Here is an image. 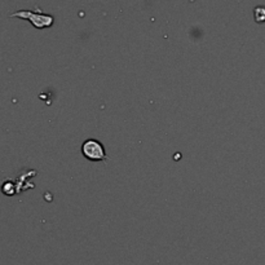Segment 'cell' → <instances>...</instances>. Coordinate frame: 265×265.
I'll list each match as a JSON object with an SVG mask.
<instances>
[{"label":"cell","mask_w":265,"mask_h":265,"mask_svg":"<svg viewBox=\"0 0 265 265\" xmlns=\"http://www.w3.org/2000/svg\"><path fill=\"white\" fill-rule=\"evenodd\" d=\"M80 150H82V154L84 155V158H87L91 162H102L107 159L102 142H100L96 139L85 140L82 144Z\"/></svg>","instance_id":"7a4b0ae2"},{"label":"cell","mask_w":265,"mask_h":265,"mask_svg":"<svg viewBox=\"0 0 265 265\" xmlns=\"http://www.w3.org/2000/svg\"><path fill=\"white\" fill-rule=\"evenodd\" d=\"M9 17H18V18L27 19L32 23L35 28H47L51 27L54 22V17L47 13H43L41 10H30V9H21L12 13Z\"/></svg>","instance_id":"6da1fadb"},{"label":"cell","mask_w":265,"mask_h":265,"mask_svg":"<svg viewBox=\"0 0 265 265\" xmlns=\"http://www.w3.org/2000/svg\"><path fill=\"white\" fill-rule=\"evenodd\" d=\"M1 192H3L5 196H13V194L17 192L16 185H14L13 181H5V183H3V185H1Z\"/></svg>","instance_id":"3957f363"},{"label":"cell","mask_w":265,"mask_h":265,"mask_svg":"<svg viewBox=\"0 0 265 265\" xmlns=\"http://www.w3.org/2000/svg\"><path fill=\"white\" fill-rule=\"evenodd\" d=\"M254 17H255L256 22H265V6H256L254 10Z\"/></svg>","instance_id":"277c9868"}]
</instances>
